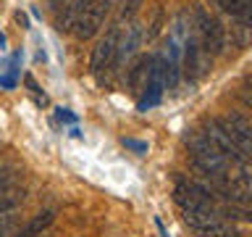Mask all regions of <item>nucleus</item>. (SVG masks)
I'll use <instances>...</instances> for the list:
<instances>
[{
  "label": "nucleus",
  "instance_id": "obj_1",
  "mask_svg": "<svg viewBox=\"0 0 252 237\" xmlns=\"http://www.w3.org/2000/svg\"><path fill=\"white\" fill-rule=\"evenodd\" d=\"M184 142L189 148V156H192V163L202 171V177H213V179L231 177V161L213 145L202 129H192L184 137Z\"/></svg>",
  "mask_w": 252,
  "mask_h": 237
},
{
  "label": "nucleus",
  "instance_id": "obj_2",
  "mask_svg": "<svg viewBox=\"0 0 252 237\" xmlns=\"http://www.w3.org/2000/svg\"><path fill=\"white\" fill-rule=\"evenodd\" d=\"M189 24H192L194 35H197V40H200L202 50L208 53L210 58L223 53V47H226V27L216 19V16H210L200 3L192 8V13H189Z\"/></svg>",
  "mask_w": 252,
  "mask_h": 237
},
{
  "label": "nucleus",
  "instance_id": "obj_3",
  "mask_svg": "<svg viewBox=\"0 0 252 237\" xmlns=\"http://www.w3.org/2000/svg\"><path fill=\"white\" fill-rule=\"evenodd\" d=\"M139 42H142V27L137 21H129V27L121 29V37H118L113 61H110V66L105 69V77H100V84H113L116 74L124 71V63H129V58L137 53Z\"/></svg>",
  "mask_w": 252,
  "mask_h": 237
},
{
  "label": "nucleus",
  "instance_id": "obj_4",
  "mask_svg": "<svg viewBox=\"0 0 252 237\" xmlns=\"http://www.w3.org/2000/svg\"><path fill=\"white\" fill-rule=\"evenodd\" d=\"M108 13H110V0H87V5L82 8L71 32L76 35V40H92L102 29Z\"/></svg>",
  "mask_w": 252,
  "mask_h": 237
},
{
  "label": "nucleus",
  "instance_id": "obj_5",
  "mask_svg": "<svg viewBox=\"0 0 252 237\" xmlns=\"http://www.w3.org/2000/svg\"><path fill=\"white\" fill-rule=\"evenodd\" d=\"M173 200L179 203L181 211H197V208H213V195L200 182L179 179L173 187Z\"/></svg>",
  "mask_w": 252,
  "mask_h": 237
},
{
  "label": "nucleus",
  "instance_id": "obj_6",
  "mask_svg": "<svg viewBox=\"0 0 252 237\" xmlns=\"http://www.w3.org/2000/svg\"><path fill=\"white\" fill-rule=\"evenodd\" d=\"M218 124L223 126V132L231 137L234 148L239 150V156L250 161V156H252V124L247 121V116L231 114L226 118H218Z\"/></svg>",
  "mask_w": 252,
  "mask_h": 237
},
{
  "label": "nucleus",
  "instance_id": "obj_7",
  "mask_svg": "<svg viewBox=\"0 0 252 237\" xmlns=\"http://www.w3.org/2000/svg\"><path fill=\"white\" fill-rule=\"evenodd\" d=\"M163 90H165V66H163V55H153V66H150V77H147V84L142 90V98L137 103L139 111H147L160 103L163 98Z\"/></svg>",
  "mask_w": 252,
  "mask_h": 237
},
{
  "label": "nucleus",
  "instance_id": "obj_8",
  "mask_svg": "<svg viewBox=\"0 0 252 237\" xmlns=\"http://www.w3.org/2000/svg\"><path fill=\"white\" fill-rule=\"evenodd\" d=\"M121 24H113L105 35H102L97 40V45L92 47V58H90V69H92V74H102L108 66H110V61H113V53H116V45H118V37H121Z\"/></svg>",
  "mask_w": 252,
  "mask_h": 237
},
{
  "label": "nucleus",
  "instance_id": "obj_9",
  "mask_svg": "<svg viewBox=\"0 0 252 237\" xmlns=\"http://www.w3.org/2000/svg\"><path fill=\"white\" fill-rule=\"evenodd\" d=\"M150 66H153V55H139L134 63L126 66V87L129 92H142L147 84V77H150Z\"/></svg>",
  "mask_w": 252,
  "mask_h": 237
},
{
  "label": "nucleus",
  "instance_id": "obj_10",
  "mask_svg": "<svg viewBox=\"0 0 252 237\" xmlns=\"http://www.w3.org/2000/svg\"><path fill=\"white\" fill-rule=\"evenodd\" d=\"M84 5H87V0H66V3L58 8V16H55V29L58 32H71Z\"/></svg>",
  "mask_w": 252,
  "mask_h": 237
},
{
  "label": "nucleus",
  "instance_id": "obj_11",
  "mask_svg": "<svg viewBox=\"0 0 252 237\" xmlns=\"http://www.w3.org/2000/svg\"><path fill=\"white\" fill-rule=\"evenodd\" d=\"M55 221V211L53 208H47V211H39L34 219L32 221H27V224H24L19 232H16V237H37V235H42L47 227H50Z\"/></svg>",
  "mask_w": 252,
  "mask_h": 237
},
{
  "label": "nucleus",
  "instance_id": "obj_12",
  "mask_svg": "<svg viewBox=\"0 0 252 237\" xmlns=\"http://www.w3.org/2000/svg\"><path fill=\"white\" fill-rule=\"evenodd\" d=\"M184 221L192 229H197V232H202V229H208L213 224H218V213H216V205L213 208H197V211H184Z\"/></svg>",
  "mask_w": 252,
  "mask_h": 237
},
{
  "label": "nucleus",
  "instance_id": "obj_13",
  "mask_svg": "<svg viewBox=\"0 0 252 237\" xmlns=\"http://www.w3.org/2000/svg\"><path fill=\"white\" fill-rule=\"evenodd\" d=\"M139 5H142V0H126V3H124V11H121V19L131 21L134 13L139 11Z\"/></svg>",
  "mask_w": 252,
  "mask_h": 237
},
{
  "label": "nucleus",
  "instance_id": "obj_14",
  "mask_svg": "<svg viewBox=\"0 0 252 237\" xmlns=\"http://www.w3.org/2000/svg\"><path fill=\"white\" fill-rule=\"evenodd\" d=\"M124 145H126V148H131V150H137V153H147V142H142V140L124 137Z\"/></svg>",
  "mask_w": 252,
  "mask_h": 237
},
{
  "label": "nucleus",
  "instance_id": "obj_15",
  "mask_svg": "<svg viewBox=\"0 0 252 237\" xmlns=\"http://www.w3.org/2000/svg\"><path fill=\"white\" fill-rule=\"evenodd\" d=\"M58 118H61V121H76V116L68 114L66 108H58Z\"/></svg>",
  "mask_w": 252,
  "mask_h": 237
},
{
  "label": "nucleus",
  "instance_id": "obj_16",
  "mask_svg": "<svg viewBox=\"0 0 252 237\" xmlns=\"http://www.w3.org/2000/svg\"><path fill=\"white\" fill-rule=\"evenodd\" d=\"M155 224H158V229H160V235H163V237H168V232H165V227H163V221H160V219H155Z\"/></svg>",
  "mask_w": 252,
  "mask_h": 237
},
{
  "label": "nucleus",
  "instance_id": "obj_17",
  "mask_svg": "<svg viewBox=\"0 0 252 237\" xmlns=\"http://www.w3.org/2000/svg\"><path fill=\"white\" fill-rule=\"evenodd\" d=\"M63 3H66V0H50V5H53V8H61Z\"/></svg>",
  "mask_w": 252,
  "mask_h": 237
},
{
  "label": "nucleus",
  "instance_id": "obj_18",
  "mask_svg": "<svg viewBox=\"0 0 252 237\" xmlns=\"http://www.w3.org/2000/svg\"><path fill=\"white\" fill-rule=\"evenodd\" d=\"M234 237H244V235H242V232H236V235H234Z\"/></svg>",
  "mask_w": 252,
  "mask_h": 237
}]
</instances>
